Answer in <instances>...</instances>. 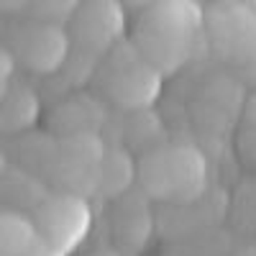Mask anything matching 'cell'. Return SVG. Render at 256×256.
I'll return each instance as SVG.
<instances>
[{
    "label": "cell",
    "mask_w": 256,
    "mask_h": 256,
    "mask_svg": "<svg viewBox=\"0 0 256 256\" xmlns=\"http://www.w3.org/2000/svg\"><path fill=\"white\" fill-rule=\"evenodd\" d=\"M34 226L56 256L74 251L90 228V208L74 192H59L41 200L34 212Z\"/></svg>",
    "instance_id": "277c9868"
},
{
    "label": "cell",
    "mask_w": 256,
    "mask_h": 256,
    "mask_svg": "<svg viewBox=\"0 0 256 256\" xmlns=\"http://www.w3.org/2000/svg\"><path fill=\"white\" fill-rule=\"evenodd\" d=\"M200 28L202 8L198 0H154L148 8L138 10L131 41L166 74L190 59Z\"/></svg>",
    "instance_id": "6da1fadb"
},
{
    "label": "cell",
    "mask_w": 256,
    "mask_h": 256,
    "mask_svg": "<svg viewBox=\"0 0 256 256\" xmlns=\"http://www.w3.org/2000/svg\"><path fill=\"white\" fill-rule=\"evenodd\" d=\"M38 102L34 98V90L28 88H10L6 95V126L10 131L16 128H26L36 120Z\"/></svg>",
    "instance_id": "ba28073f"
},
{
    "label": "cell",
    "mask_w": 256,
    "mask_h": 256,
    "mask_svg": "<svg viewBox=\"0 0 256 256\" xmlns=\"http://www.w3.org/2000/svg\"><path fill=\"white\" fill-rule=\"evenodd\" d=\"M13 3H18V6H20V3H36V0H13Z\"/></svg>",
    "instance_id": "30bf717a"
},
{
    "label": "cell",
    "mask_w": 256,
    "mask_h": 256,
    "mask_svg": "<svg viewBox=\"0 0 256 256\" xmlns=\"http://www.w3.org/2000/svg\"><path fill=\"white\" fill-rule=\"evenodd\" d=\"M212 38L223 49V56L230 59H248L256 52V18L248 8L241 6H223L216 13V31Z\"/></svg>",
    "instance_id": "52a82bcc"
},
{
    "label": "cell",
    "mask_w": 256,
    "mask_h": 256,
    "mask_svg": "<svg viewBox=\"0 0 256 256\" xmlns=\"http://www.w3.org/2000/svg\"><path fill=\"white\" fill-rule=\"evenodd\" d=\"M70 52H72L70 31L44 18L18 26L10 38V56H16L26 70L36 74L56 72L67 62Z\"/></svg>",
    "instance_id": "8992f818"
},
{
    "label": "cell",
    "mask_w": 256,
    "mask_h": 256,
    "mask_svg": "<svg viewBox=\"0 0 256 256\" xmlns=\"http://www.w3.org/2000/svg\"><path fill=\"white\" fill-rule=\"evenodd\" d=\"M162 70L154 67L134 41H118L98 67V90L120 108H146L159 95Z\"/></svg>",
    "instance_id": "7a4b0ae2"
},
{
    "label": "cell",
    "mask_w": 256,
    "mask_h": 256,
    "mask_svg": "<svg viewBox=\"0 0 256 256\" xmlns=\"http://www.w3.org/2000/svg\"><path fill=\"white\" fill-rule=\"evenodd\" d=\"M120 3L126 6V10H144V8H148V6H152L154 3V0H120Z\"/></svg>",
    "instance_id": "9c48e42d"
},
{
    "label": "cell",
    "mask_w": 256,
    "mask_h": 256,
    "mask_svg": "<svg viewBox=\"0 0 256 256\" xmlns=\"http://www.w3.org/2000/svg\"><path fill=\"white\" fill-rule=\"evenodd\" d=\"M144 184L152 198L162 200H192L205 184V162L200 152L187 146L156 152L152 159L144 162Z\"/></svg>",
    "instance_id": "3957f363"
},
{
    "label": "cell",
    "mask_w": 256,
    "mask_h": 256,
    "mask_svg": "<svg viewBox=\"0 0 256 256\" xmlns=\"http://www.w3.org/2000/svg\"><path fill=\"white\" fill-rule=\"evenodd\" d=\"M126 28V6L120 0H80L67 20L72 49L102 56L110 52Z\"/></svg>",
    "instance_id": "5b68a950"
}]
</instances>
